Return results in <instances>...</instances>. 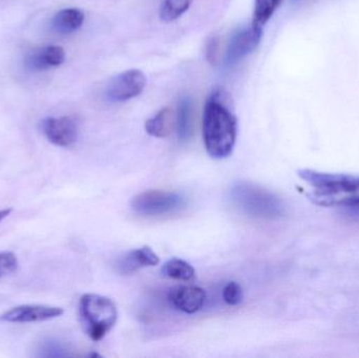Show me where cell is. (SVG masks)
<instances>
[{"label":"cell","mask_w":359,"mask_h":358,"mask_svg":"<svg viewBox=\"0 0 359 358\" xmlns=\"http://www.w3.org/2000/svg\"><path fill=\"white\" fill-rule=\"evenodd\" d=\"M238 122L228 92L217 90L205 104L203 139L207 153L215 159L229 157L236 145Z\"/></svg>","instance_id":"cell-1"},{"label":"cell","mask_w":359,"mask_h":358,"mask_svg":"<svg viewBox=\"0 0 359 358\" xmlns=\"http://www.w3.org/2000/svg\"><path fill=\"white\" fill-rule=\"evenodd\" d=\"M299 178L311 186L309 198L324 207H347L359 210V176L301 170Z\"/></svg>","instance_id":"cell-2"},{"label":"cell","mask_w":359,"mask_h":358,"mask_svg":"<svg viewBox=\"0 0 359 358\" xmlns=\"http://www.w3.org/2000/svg\"><path fill=\"white\" fill-rule=\"evenodd\" d=\"M230 198L238 210L251 218L274 220L285 214L284 203L278 195L253 183H236Z\"/></svg>","instance_id":"cell-3"},{"label":"cell","mask_w":359,"mask_h":358,"mask_svg":"<svg viewBox=\"0 0 359 358\" xmlns=\"http://www.w3.org/2000/svg\"><path fill=\"white\" fill-rule=\"evenodd\" d=\"M79 313L84 331L94 342L107 336L118 317L117 308L111 298L93 294L80 298Z\"/></svg>","instance_id":"cell-4"},{"label":"cell","mask_w":359,"mask_h":358,"mask_svg":"<svg viewBox=\"0 0 359 358\" xmlns=\"http://www.w3.org/2000/svg\"><path fill=\"white\" fill-rule=\"evenodd\" d=\"M181 195L172 191H149L136 195L132 208L136 214L144 216H161L178 212L185 206Z\"/></svg>","instance_id":"cell-5"},{"label":"cell","mask_w":359,"mask_h":358,"mask_svg":"<svg viewBox=\"0 0 359 358\" xmlns=\"http://www.w3.org/2000/svg\"><path fill=\"white\" fill-rule=\"evenodd\" d=\"M147 77L139 69H128L114 78L107 90V98L114 102H123L136 98L144 90Z\"/></svg>","instance_id":"cell-6"},{"label":"cell","mask_w":359,"mask_h":358,"mask_svg":"<svg viewBox=\"0 0 359 358\" xmlns=\"http://www.w3.org/2000/svg\"><path fill=\"white\" fill-rule=\"evenodd\" d=\"M41 128L46 139L57 146H71L79 135L77 123L69 117L46 118L42 121Z\"/></svg>","instance_id":"cell-7"},{"label":"cell","mask_w":359,"mask_h":358,"mask_svg":"<svg viewBox=\"0 0 359 358\" xmlns=\"http://www.w3.org/2000/svg\"><path fill=\"white\" fill-rule=\"evenodd\" d=\"M63 309L43 305H22L15 307L0 317V321L8 323H35L48 321L63 315Z\"/></svg>","instance_id":"cell-8"},{"label":"cell","mask_w":359,"mask_h":358,"mask_svg":"<svg viewBox=\"0 0 359 358\" xmlns=\"http://www.w3.org/2000/svg\"><path fill=\"white\" fill-rule=\"evenodd\" d=\"M263 29L251 23L249 29H243L232 37L227 50V61L236 63L252 53L262 39Z\"/></svg>","instance_id":"cell-9"},{"label":"cell","mask_w":359,"mask_h":358,"mask_svg":"<svg viewBox=\"0 0 359 358\" xmlns=\"http://www.w3.org/2000/svg\"><path fill=\"white\" fill-rule=\"evenodd\" d=\"M206 292L196 286H183L172 290L170 301L175 308L188 315L198 312L204 306Z\"/></svg>","instance_id":"cell-10"},{"label":"cell","mask_w":359,"mask_h":358,"mask_svg":"<svg viewBox=\"0 0 359 358\" xmlns=\"http://www.w3.org/2000/svg\"><path fill=\"white\" fill-rule=\"evenodd\" d=\"M65 60V52L58 46H46L27 55L25 60V67L31 71H41L62 64Z\"/></svg>","instance_id":"cell-11"},{"label":"cell","mask_w":359,"mask_h":358,"mask_svg":"<svg viewBox=\"0 0 359 358\" xmlns=\"http://www.w3.org/2000/svg\"><path fill=\"white\" fill-rule=\"evenodd\" d=\"M159 263L160 259L157 254H155V252L149 246H144L122 256L118 261L116 267L122 275H130L141 267L156 266Z\"/></svg>","instance_id":"cell-12"},{"label":"cell","mask_w":359,"mask_h":358,"mask_svg":"<svg viewBox=\"0 0 359 358\" xmlns=\"http://www.w3.org/2000/svg\"><path fill=\"white\" fill-rule=\"evenodd\" d=\"M177 115L170 107L161 109L155 117L147 120L145 130L147 134L156 138H166L176 128Z\"/></svg>","instance_id":"cell-13"},{"label":"cell","mask_w":359,"mask_h":358,"mask_svg":"<svg viewBox=\"0 0 359 358\" xmlns=\"http://www.w3.org/2000/svg\"><path fill=\"white\" fill-rule=\"evenodd\" d=\"M84 22V13L79 8H65L55 15L52 27L59 34H71L81 27Z\"/></svg>","instance_id":"cell-14"},{"label":"cell","mask_w":359,"mask_h":358,"mask_svg":"<svg viewBox=\"0 0 359 358\" xmlns=\"http://www.w3.org/2000/svg\"><path fill=\"white\" fill-rule=\"evenodd\" d=\"M192 101L189 97L182 99L179 104L178 113H177V125L179 139L181 141L189 140L192 134Z\"/></svg>","instance_id":"cell-15"},{"label":"cell","mask_w":359,"mask_h":358,"mask_svg":"<svg viewBox=\"0 0 359 358\" xmlns=\"http://www.w3.org/2000/svg\"><path fill=\"white\" fill-rule=\"evenodd\" d=\"M161 273L164 277L177 281L190 282L196 277L194 267L180 259H172L166 262L162 267Z\"/></svg>","instance_id":"cell-16"},{"label":"cell","mask_w":359,"mask_h":358,"mask_svg":"<svg viewBox=\"0 0 359 358\" xmlns=\"http://www.w3.org/2000/svg\"><path fill=\"white\" fill-rule=\"evenodd\" d=\"M282 1L283 0H255L252 25L263 29Z\"/></svg>","instance_id":"cell-17"},{"label":"cell","mask_w":359,"mask_h":358,"mask_svg":"<svg viewBox=\"0 0 359 358\" xmlns=\"http://www.w3.org/2000/svg\"><path fill=\"white\" fill-rule=\"evenodd\" d=\"M191 0H164L160 10V18L165 22H172L180 18L190 8Z\"/></svg>","instance_id":"cell-18"},{"label":"cell","mask_w":359,"mask_h":358,"mask_svg":"<svg viewBox=\"0 0 359 358\" xmlns=\"http://www.w3.org/2000/svg\"><path fill=\"white\" fill-rule=\"evenodd\" d=\"M244 294L240 284L230 282L223 290V300L229 306H238L242 303Z\"/></svg>","instance_id":"cell-19"},{"label":"cell","mask_w":359,"mask_h":358,"mask_svg":"<svg viewBox=\"0 0 359 358\" xmlns=\"http://www.w3.org/2000/svg\"><path fill=\"white\" fill-rule=\"evenodd\" d=\"M18 267V260L13 252H0V277L14 273Z\"/></svg>","instance_id":"cell-20"},{"label":"cell","mask_w":359,"mask_h":358,"mask_svg":"<svg viewBox=\"0 0 359 358\" xmlns=\"http://www.w3.org/2000/svg\"><path fill=\"white\" fill-rule=\"evenodd\" d=\"M206 58L213 67H217L219 61V39L212 37L207 42Z\"/></svg>","instance_id":"cell-21"},{"label":"cell","mask_w":359,"mask_h":358,"mask_svg":"<svg viewBox=\"0 0 359 358\" xmlns=\"http://www.w3.org/2000/svg\"><path fill=\"white\" fill-rule=\"evenodd\" d=\"M12 212V208H6V209L0 210V222H1L2 220H4L6 216H10L11 212Z\"/></svg>","instance_id":"cell-22"}]
</instances>
